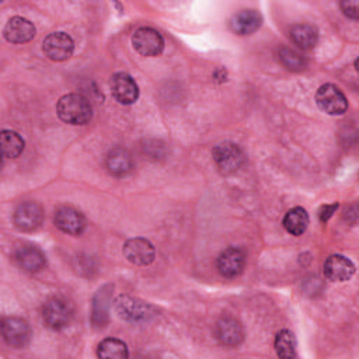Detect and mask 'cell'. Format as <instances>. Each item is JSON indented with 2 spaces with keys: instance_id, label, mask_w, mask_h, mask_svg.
Returning a JSON list of instances; mask_svg holds the SVG:
<instances>
[{
  "instance_id": "6",
  "label": "cell",
  "mask_w": 359,
  "mask_h": 359,
  "mask_svg": "<svg viewBox=\"0 0 359 359\" xmlns=\"http://www.w3.org/2000/svg\"><path fill=\"white\" fill-rule=\"evenodd\" d=\"M1 335L14 348H24L29 342L31 330L25 320L20 317H6L1 320Z\"/></svg>"
},
{
  "instance_id": "22",
  "label": "cell",
  "mask_w": 359,
  "mask_h": 359,
  "mask_svg": "<svg viewBox=\"0 0 359 359\" xmlns=\"http://www.w3.org/2000/svg\"><path fill=\"white\" fill-rule=\"evenodd\" d=\"M307 226H309V215L300 206L290 209L283 217V227L292 236H302L307 230Z\"/></svg>"
},
{
  "instance_id": "24",
  "label": "cell",
  "mask_w": 359,
  "mask_h": 359,
  "mask_svg": "<svg viewBox=\"0 0 359 359\" xmlns=\"http://www.w3.org/2000/svg\"><path fill=\"white\" fill-rule=\"evenodd\" d=\"M97 355L102 359H123L129 356V352L123 341L116 338H105L100 342Z\"/></svg>"
},
{
  "instance_id": "14",
  "label": "cell",
  "mask_w": 359,
  "mask_h": 359,
  "mask_svg": "<svg viewBox=\"0 0 359 359\" xmlns=\"http://www.w3.org/2000/svg\"><path fill=\"white\" fill-rule=\"evenodd\" d=\"M14 259L18 266L27 272H38L46 264V258L42 250L32 244L20 245L14 252Z\"/></svg>"
},
{
  "instance_id": "18",
  "label": "cell",
  "mask_w": 359,
  "mask_h": 359,
  "mask_svg": "<svg viewBox=\"0 0 359 359\" xmlns=\"http://www.w3.org/2000/svg\"><path fill=\"white\" fill-rule=\"evenodd\" d=\"M114 286L104 285L98 289L93 299V311H91V321L94 327L102 328L107 325L109 318V307H111V296H112Z\"/></svg>"
},
{
  "instance_id": "12",
  "label": "cell",
  "mask_w": 359,
  "mask_h": 359,
  "mask_svg": "<svg viewBox=\"0 0 359 359\" xmlns=\"http://www.w3.org/2000/svg\"><path fill=\"white\" fill-rule=\"evenodd\" d=\"M125 258L135 265H149L153 262L156 251L153 244L142 237L129 238L123 244Z\"/></svg>"
},
{
  "instance_id": "4",
  "label": "cell",
  "mask_w": 359,
  "mask_h": 359,
  "mask_svg": "<svg viewBox=\"0 0 359 359\" xmlns=\"http://www.w3.org/2000/svg\"><path fill=\"white\" fill-rule=\"evenodd\" d=\"M316 102L321 111L328 115H341L348 109L345 94L335 84L327 83L318 87L316 93Z\"/></svg>"
},
{
  "instance_id": "25",
  "label": "cell",
  "mask_w": 359,
  "mask_h": 359,
  "mask_svg": "<svg viewBox=\"0 0 359 359\" xmlns=\"http://www.w3.org/2000/svg\"><path fill=\"white\" fill-rule=\"evenodd\" d=\"M275 351L279 358L290 359L296 356V339L289 330H282L275 337Z\"/></svg>"
},
{
  "instance_id": "16",
  "label": "cell",
  "mask_w": 359,
  "mask_h": 359,
  "mask_svg": "<svg viewBox=\"0 0 359 359\" xmlns=\"http://www.w3.org/2000/svg\"><path fill=\"white\" fill-rule=\"evenodd\" d=\"M355 273V265L344 255H330L324 262V275L328 280L344 282Z\"/></svg>"
},
{
  "instance_id": "19",
  "label": "cell",
  "mask_w": 359,
  "mask_h": 359,
  "mask_svg": "<svg viewBox=\"0 0 359 359\" xmlns=\"http://www.w3.org/2000/svg\"><path fill=\"white\" fill-rule=\"evenodd\" d=\"M105 165L109 174L115 177H125L133 170L132 154L123 147H114L105 158Z\"/></svg>"
},
{
  "instance_id": "3",
  "label": "cell",
  "mask_w": 359,
  "mask_h": 359,
  "mask_svg": "<svg viewBox=\"0 0 359 359\" xmlns=\"http://www.w3.org/2000/svg\"><path fill=\"white\" fill-rule=\"evenodd\" d=\"M212 156L216 167L224 175L236 172L244 164V153L233 142H223L215 146Z\"/></svg>"
},
{
  "instance_id": "15",
  "label": "cell",
  "mask_w": 359,
  "mask_h": 359,
  "mask_svg": "<svg viewBox=\"0 0 359 359\" xmlns=\"http://www.w3.org/2000/svg\"><path fill=\"white\" fill-rule=\"evenodd\" d=\"M215 334L217 341L224 346H237L244 338V331L241 324L233 317H222L215 327Z\"/></svg>"
},
{
  "instance_id": "9",
  "label": "cell",
  "mask_w": 359,
  "mask_h": 359,
  "mask_svg": "<svg viewBox=\"0 0 359 359\" xmlns=\"http://www.w3.org/2000/svg\"><path fill=\"white\" fill-rule=\"evenodd\" d=\"M42 49L50 60L62 62L72 56L74 49V42L65 32H52L43 39Z\"/></svg>"
},
{
  "instance_id": "10",
  "label": "cell",
  "mask_w": 359,
  "mask_h": 359,
  "mask_svg": "<svg viewBox=\"0 0 359 359\" xmlns=\"http://www.w3.org/2000/svg\"><path fill=\"white\" fill-rule=\"evenodd\" d=\"M112 97L123 105L133 104L139 97V88L136 81L123 72L115 73L109 81Z\"/></svg>"
},
{
  "instance_id": "1",
  "label": "cell",
  "mask_w": 359,
  "mask_h": 359,
  "mask_svg": "<svg viewBox=\"0 0 359 359\" xmlns=\"http://www.w3.org/2000/svg\"><path fill=\"white\" fill-rule=\"evenodd\" d=\"M59 118L70 125H84L93 116L91 102L81 94L72 93L63 95L56 105Z\"/></svg>"
},
{
  "instance_id": "11",
  "label": "cell",
  "mask_w": 359,
  "mask_h": 359,
  "mask_svg": "<svg viewBox=\"0 0 359 359\" xmlns=\"http://www.w3.org/2000/svg\"><path fill=\"white\" fill-rule=\"evenodd\" d=\"M217 271L224 278L238 276L245 266V254L241 248L229 247L220 252L216 261Z\"/></svg>"
},
{
  "instance_id": "21",
  "label": "cell",
  "mask_w": 359,
  "mask_h": 359,
  "mask_svg": "<svg viewBox=\"0 0 359 359\" xmlns=\"http://www.w3.org/2000/svg\"><path fill=\"white\" fill-rule=\"evenodd\" d=\"M290 39L300 49H313L318 41L317 28L311 24L300 22L290 28Z\"/></svg>"
},
{
  "instance_id": "2",
  "label": "cell",
  "mask_w": 359,
  "mask_h": 359,
  "mask_svg": "<svg viewBox=\"0 0 359 359\" xmlns=\"http://www.w3.org/2000/svg\"><path fill=\"white\" fill-rule=\"evenodd\" d=\"M73 304L60 296L50 297L42 307V318L48 328L59 331L66 328L73 318Z\"/></svg>"
},
{
  "instance_id": "17",
  "label": "cell",
  "mask_w": 359,
  "mask_h": 359,
  "mask_svg": "<svg viewBox=\"0 0 359 359\" xmlns=\"http://www.w3.org/2000/svg\"><path fill=\"white\" fill-rule=\"evenodd\" d=\"M3 34L11 43H25L35 36V27L27 18L11 17L6 24Z\"/></svg>"
},
{
  "instance_id": "27",
  "label": "cell",
  "mask_w": 359,
  "mask_h": 359,
  "mask_svg": "<svg viewBox=\"0 0 359 359\" xmlns=\"http://www.w3.org/2000/svg\"><path fill=\"white\" fill-rule=\"evenodd\" d=\"M344 14L352 20H356L359 17V1L358 0H345L339 3Z\"/></svg>"
},
{
  "instance_id": "23",
  "label": "cell",
  "mask_w": 359,
  "mask_h": 359,
  "mask_svg": "<svg viewBox=\"0 0 359 359\" xmlns=\"http://www.w3.org/2000/svg\"><path fill=\"white\" fill-rule=\"evenodd\" d=\"M0 144L3 157L15 158L24 150V139L14 130H1Z\"/></svg>"
},
{
  "instance_id": "7",
  "label": "cell",
  "mask_w": 359,
  "mask_h": 359,
  "mask_svg": "<svg viewBox=\"0 0 359 359\" xmlns=\"http://www.w3.org/2000/svg\"><path fill=\"white\" fill-rule=\"evenodd\" d=\"M43 220V210L36 202H22L13 215L14 226L20 231H34Z\"/></svg>"
},
{
  "instance_id": "20",
  "label": "cell",
  "mask_w": 359,
  "mask_h": 359,
  "mask_svg": "<svg viewBox=\"0 0 359 359\" xmlns=\"http://www.w3.org/2000/svg\"><path fill=\"white\" fill-rule=\"evenodd\" d=\"M262 22V17L255 10H241L230 20V28L237 35H250L255 32Z\"/></svg>"
},
{
  "instance_id": "26",
  "label": "cell",
  "mask_w": 359,
  "mask_h": 359,
  "mask_svg": "<svg viewBox=\"0 0 359 359\" xmlns=\"http://www.w3.org/2000/svg\"><path fill=\"white\" fill-rule=\"evenodd\" d=\"M279 60L287 70H292V72L304 70L307 66V62L302 56V53L287 46H282L279 49Z\"/></svg>"
},
{
  "instance_id": "28",
  "label": "cell",
  "mask_w": 359,
  "mask_h": 359,
  "mask_svg": "<svg viewBox=\"0 0 359 359\" xmlns=\"http://www.w3.org/2000/svg\"><path fill=\"white\" fill-rule=\"evenodd\" d=\"M338 209V203L334 202V203H330V205H323L320 209H318V219L321 223H325L331 216L332 213Z\"/></svg>"
},
{
  "instance_id": "8",
  "label": "cell",
  "mask_w": 359,
  "mask_h": 359,
  "mask_svg": "<svg viewBox=\"0 0 359 359\" xmlns=\"http://www.w3.org/2000/svg\"><path fill=\"white\" fill-rule=\"evenodd\" d=\"M115 310L121 318L132 323L144 321L151 314L150 306L147 303L128 294H121L116 297Z\"/></svg>"
},
{
  "instance_id": "5",
  "label": "cell",
  "mask_w": 359,
  "mask_h": 359,
  "mask_svg": "<svg viewBox=\"0 0 359 359\" xmlns=\"http://www.w3.org/2000/svg\"><path fill=\"white\" fill-rule=\"evenodd\" d=\"M133 48L143 56H157L164 49V39L161 34L150 27H142L135 31L132 36Z\"/></svg>"
},
{
  "instance_id": "13",
  "label": "cell",
  "mask_w": 359,
  "mask_h": 359,
  "mask_svg": "<svg viewBox=\"0 0 359 359\" xmlns=\"http://www.w3.org/2000/svg\"><path fill=\"white\" fill-rule=\"evenodd\" d=\"M55 224L63 233L79 236L86 229L84 216L72 206H60L55 212Z\"/></svg>"
}]
</instances>
